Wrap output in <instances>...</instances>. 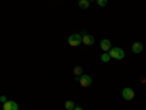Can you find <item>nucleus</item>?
<instances>
[{"label":"nucleus","mask_w":146,"mask_h":110,"mask_svg":"<svg viewBox=\"0 0 146 110\" xmlns=\"http://www.w3.org/2000/svg\"><path fill=\"white\" fill-rule=\"evenodd\" d=\"M108 54L111 56V59H115V60H123L124 59V50L120 47H111Z\"/></svg>","instance_id":"1"},{"label":"nucleus","mask_w":146,"mask_h":110,"mask_svg":"<svg viewBox=\"0 0 146 110\" xmlns=\"http://www.w3.org/2000/svg\"><path fill=\"white\" fill-rule=\"evenodd\" d=\"M80 44H82V34L75 32V34H72V35L69 37V46L78 47V46H80Z\"/></svg>","instance_id":"2"},{"label":"nucleus","mask_w":146,"mask_h":110,"mask_svg":"<svg viewBox=\"0 0 146 110\" xmlns=\"http://www.w3.org/2000/svg\"><path fill=\"white\" fill-rule=\"evenodd\" d=\"M75 79L82 85V87H89V85L92 84V78H91V75H85V73H82L80 76H75Z\"/></svg>","instance_id":"3"},{"label":"nucleus","mask_w":146,"mask_h":110,"mask_svg":"<svg viewBox=\"0 0 146 110\" xmlns=\"http://www.w3.org/2000/svg\"><path fill=\"white\" fill-rule=\"evenodd\" d=\"M121 95H123V99L124 100H127V101H130V100H133L135 99V91H133L131 88H124L123 91H121Z\"/></svg>","instance_id":"4"},{"label":"nucleus","mask_w":146,"mask_h":110,"mask_svg":"<svg viewBox=\"0 0 146 110\" xmlns=\"http://www.w3.org/2000/svg\"><path fill=\"white\" fill-rule=\"evenodd\" d=\"M94 43H95L94 35H89V34H83V35H82V44H85V46H92Z\"/></svg>","instance_id":"5"},{"label":"nucleus","mask_w":146,"mask_h":110,"mask_svg":"<svg viewBox=\"0 0 146 110\" xmlns=\"http://www.w3.org/2000/svg\"><path fill=\"white\" fill-rule=\"evenodd\" d=\"M131 52L135 53V54H139L143 52V44L140 41H136V43H133L131 44Z\"/></svg>","instance_id":"6"},{"label":"nucleus","mask_w":146,"mask_h":110,"mask_svg":"<svg viewBox=\"0 0 146 110\" xmlns=\"http://www.w3.org/2000/svg\"><path fill=\"white\" fill-rule=\"evenodd\" d=\"M18 109H19L18 103H15V101L7 100L6 103H3V110H18Z\"/></svg>","instance_id":"7"},{"label":"nucleus","mask_w":146,"mask_h":110,"mask_svg":"<svg viewBox=\"0 0 146 110\" xmlns=\"http://www.w3.org/2000/svg\"><path fill=\"white\" fill-rule=\"evenodd\" d=\"M100 46H101V48H102V52H110V48L113 47V46H111V41L107 40V38H104Z\"/></svg>","instance_id":"8"},{"label":"nucleus","mask_w":146,"mask_h":110,"mask_svg":"<svg viewBox=\"0 0 146 110\" xmlns=\"http://www.w3.org/2000/svg\"><path fill=\"white\" fill-rule=\"evenodd\" d=\"M78 5L80 9H89V0H79Z\"/></svg>","instance_id":"9"},{"label":"nucleus","mask_w":146,"mask_h":110,"mask_svg":"<svg viewBox=\"0 0 146 110\" xmlns=\"http://www.w3.org/2000/svg\"><path fill=\"white\" fill-rule=\"evenodd\" d=\"M64 107H66V110H73V109L76 107V104L73 103L72 100H67V101L64 103Z\"/></svg>","instance_id":"10"},{"label":"nucleus","mask_w":146,"mask_h":110,"mask_svg":"<svg viewBox=\"0 0 146 110\" xmlns=\"http://www.w3.org/2000/svg\"><path fill=\"white\" fill-rule=\"evenodd\" d=\"M73 73H75V76H80L82 75V68L80 66H76L75 69H73Z\"/></svg>","instance_id":"11"},{"label":"nucleus","mask_w":146,"mask_h":110,"mask_svg":"<svg viewBox=\"0 0 146 110\" xmlns=\"http://www.w3.org/2000/svg\"><path fill=\"white\" fill-rule=\"evenodd\" d=\"M110 59H111V56L108 54V52H104V54L101 56V60H102V62H108Z\"/></svg>","instance_id":"12"},{"label":"nucleus","mask_w":146,"mask_h":110,"mask_svg":"<svg viewBox=\"0 0 146 110\" xmlns=\"http://www.w3.org/2000/svg\"><path fill=\"white\" fill-rule=\"evenodd\" d=\"M96 5H98L100 7H104L108 5V0H96Z\"/></svg>","instance_id":"13"},{"label":"nucleus","mask_w":146,"mask_h":110,"mask_svg":"<svg viewBox=\"0 0 146 110\" xmlns=\"http://www.w3.org/2000/svg\"><path fill=\"white\" fill-rule=\"evenodd\" d=\"M0 101H2V103H6V101H7L6 95H2V97H0Z\"/></svg>","instance_id":"14"},{"label":"nucleus","mask_w":146,"mask_h":110,"mask_svg":"<svg viewBox=\"0 0 146 110\" xmlns=\"http://www.w3.org/2000/svg\"><path fill=\"white\" fill-rule=\"evenodd\" d=\"M73 110H83V109H82V107H79V106H76V107L73 109Z\"/></svg>","instance_id":"15"},{"label":"nucleus","mask_w":146,"mask_h":110,"mask_svg":"<svg viewBox=\"0 0 146 110\" xmlns=\"http://www.w3.org/2000/svg\"><path fill=\"white\" fill-rule=\"evenodd\" d=\"M89 2H92V0H89Z\"/></svg>","instance_id":"16"}]
</instances>
